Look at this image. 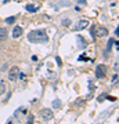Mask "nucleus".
<instances>
[{"instance_id": "1", "label": "nucleus", "mask_w": 119, "mask_h": 124, "mask_svg": "<svg viewBox=\"0 0 119 124\" xmlns=\"http://www.w3.org/2000/svg\"><path fill=\"white\" fill-rule=\"evenodd\" d=\"M28 40L31 43H47L49 41V36L46 35L44 31H32L28 35Z\"/></svg>"}, {"instance_id": "2", "label": "nucleus", "mask_w": 119, "mask_h": 124, "mask_svg": "<svg viewBox=\"0 0 119 124\" xmlns=\"http://www.w3.org/2000/svg\"><path fill=\"white\" fill-rule=\"evenodd\" d=\"M92 35L96 37H105L108 35V31L102 26H93L92 28Z\"/></svg>"}, {"instance_id": "3", "label": "nucleus", "mask_w": 119, "mask_h": 124, "mask_svg": "<svg viewBox=\"0 0 119 124\" xmlns=\"http://www.w3.org/2000/svg\"><path fill=\"white\" fill-rule=\"evenodd\" d=\"M40 117H42L44 121H49V120H51L54 117L53 110H51V109H47V108H44V109L40 110Z\"/></svg>"}, {"instance_id": "4", "label": "nucleus", "mask_w": 119, "mask_h": 124, "mask_svg": "<svg viewBox=\"0 0 119 124\" xmlns=\"http://www.w3.org/2000/svg\"><path fill=\"white\" fill-rule=\"evenodd\" d=\"M87 26H89V21L87 19H80L79 22L76 23L72 29H73V31H83V29H86Z\"/></svg>"}, {"instance_id": "5", "label": "nucleus", "mask_w": 119, "mask_h": 124, "mask_svg": "<svg viewBox=\"0 0 119 124\" xmlns=\"http://www.w3.org/2000/svg\"><path fill=\"white\" fill-rule=\"evenodd\" d=\"M18 73H19V68H17V66L11 68L10 72H9V79L11 80V81H15V80L18 79Z\"/></svg>"}, {"instance_id": "6", "label": "nucleus", "mask_w": 119, "mask_h": 124, "mask_svg": "<svg viewBox=\"0 0 119 124\" xmlns=\"http://www.w3.org/2000/svg\"><path fill=\"white\" fill-rule=\"evenodd\" d=\"M22 28L21 26H14V29H13V37H15V39H17V37H19V36L22 35Z\"/></svg>"}, {"instance_id": "7", "label": "nucleus", "mask_w": 119, "mask_h": 124, "mask_svg": "<svg viewBox=\"0 0 119 124\" xmlns=\"http://www.w3.org/2000/svg\"><path fill=\"white\" fill-rule=\"evenodd\" d=\"M104 75H105V66H104V65L97 66V77L101 79V77H104Z\"/></svg>"}, {"instance_id": "8", "label": "nucleus", "mask_w": 119, "mask_h": 124, "mask_svg": "<svg viewBox=\"0 0 119 124\" xmlns=\"http://www.w3.org/2000/svg\"><path fill=\"white\" fill-rule=\"evenodd\" d=\"M25 8H27V11H29V13H36L37 10H39V6H33V4H27L25 6Z\"/></svg>"}, {"instance_id": "9", "label": "nucleus", "mask_w": 119, "mask_h": 124, "mask_svg": "<svg viewBox=\"0 0 119 124\" xmlns=\"http://www.w3.org/2000/svg\"><path fill=\"white\" fill-rule=\"evenodd\" d=\"M6 37H7V29L6 28H0V41L6 40Z\"/></svg>"}, {"instance_id": "10", "label": "nucleus", "mask_w": 119, "mask_h": 124, "mask_svg": "<svg viewBox=\"0 0 119 124\" xmlns=\"http://www.w3.org/2000/svg\"><path fill=\"white\" fill-rule=\"evenodd\" d=\"M6 90H7V87H6V84L3 83V81H0V97L3 95V94L6 93Z\"/></svg>"}, {"instance_id": "11", "label": "nucleus", "mask_w": 119, "mask_h": 124, "mask_svg": "<svg viewBox=\"0 0 119 124\" xmlns=\"http://www.w3.org/2000/svg\"><path fill=\"white\" fill-rule=\"evenodd\" d=\"M53 106L55 108V109H60V108H61V101H60V99H55V101L53 102Z\"/></svg>"}, {"instance_id": "12", "label": "nucleus", "mask_w": 119, "mask_h": 124, "mask_svg": "<svg viewBox=\"0 0 119 124\" xmlns=\"http://www.w3.org/2000/svg\"><path fill=\"white\" fill-rule=\"evenodd\" d=\"M14 21H15V17H9V18H6V23H13Z\"/></svg>"}, {"instance_id": "13", "label": "nucleus", "mask_w": 119, "mask_h": 124, "mask_svg": "<svg viewBox=\"0 0 119 124\" xmlns=\"http://www.w3.org/2000/svg\"><path fill=\"white\" fill-rule=\"evenodd\" d=\"M71 19H64V21H62V25H64V26H69L71 25Z\"/></svg>"}, {"instance_id": "14", "label": "nucleus", "mask_w": 119, "mask_h": 124, "mask_svg": "<svg viewBox=\"0 0 119 124\" xmlns=\"http://www.w3.org/2000/svg\"><path fill=\"white\" fill-rule=\"evenodd\" d=\"M112 43H114V40L111 39L110 41H108V47H107V50H108V51H110V50H111V44H112Z\"/></svg>"}, {"instance_id": "15", "label": "nucleus", "mask_w": 119, "mask_h": 124, "mask_svg": "<svg viewBox=\"0 0 119 124\" xmlns=\"http://www.w3.org/2000/svg\"><path fill=\"white\" fill-rule=\"evenodd\" d=\"M7 1H10V0H4V3H7Z\"/></svg>"}]
</instances>
